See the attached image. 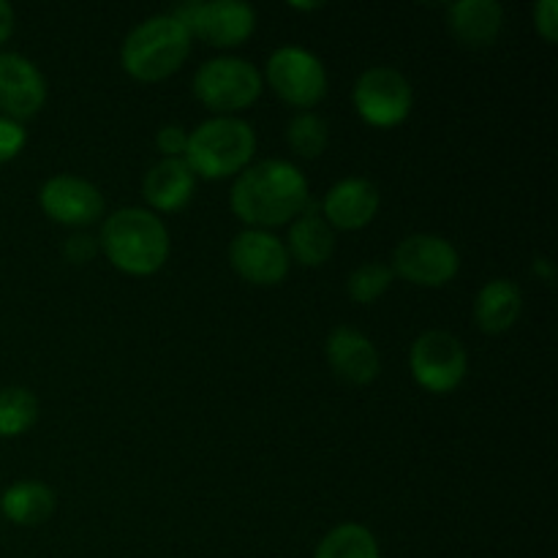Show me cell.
I'll list each match as a JSON object with an SVG mask.
<instances>
[{
	"mask_svg": "<svg viewBox=\"0 0 558 558\" xmlns=\"http://www.w3.org/2000/svg\"><path fill=\"white\" fill-rule=\"evenodd\" d=\"M289 259H298L303 267H322L336 251V232L322 216L319 205L308 202L303 213L294 218L289 229Z\"/></svg>",
	"mask_w": 558,
	"mask_h": 558,
	"instance_id": "18",
	"label": "cell"
},
{
	"mask_svg": "<svg viewBox=\"0 0 558 558\" xmlns=\"http://www.w3.org/2000/svg\"><path fill=\"white\" fill-rule=\"evenodd\" d=\"M450 31L463 47H490L505 25V9L496 0H461L447 11Z\"/></svg>",
	"mask_w": 558,
	"mask_h": 558,
	"instance_id": "17",
	"label": "cell"
},
{
	"mask_svg": "<svg viewBox=\"0 0 558 558\" xmlns=\"http://www.w3.org/2000/svg\"><path fill=\"white\" fill-rule=\"evenodd\" d=\"M38 202L52 221L65 223V227H90L104 213L101 191L74 174H58L47 180L41 185Z\"/></svg>",
	"mask_w": 558,
	"mask_h": 558,
	"instance_id": "12",
	"label": "cell"
},
{
	"mask_svg": "<svg viewBox=\"0 0 558 558\" xmlns=\"http://www.w3.org/2000/svg\"><path fill=\"white\" fill-rule=\"evenodd\" d=\"M194 185L196 174L191 172L183 158H161L142 180V194H145L147 205L156 210L174 213L189 205Z\"/></svg>",
	"mask_w": 558,
	"mask_h": 558,
	"instance_id": "16",
	"label": "cell"
},
{
	"mask_svg": "<svg viewBox=\"0 0 558 558\" xmlns=\"http://www.w3.org/2000/svg\"><path fill=\"white\" fill-rule=\"evenodd\" d=\"M267 82L287 104L316 107L327 96V71L314 52L303 47H281L267 60Z\"/></svg>",
	"mask_w": 558,
	"mask_h": 558,
	"instance_id": "10",
	"label": "cell"
},
{
	"mask_svg": "<svg viewBox=\"0 0 558 558\" xmlns=\"http://www.w3.org/2000/svg\"><path fill=\"white\" fill-rule=\"evenodd\" d=\"M11 33H14V11L5 0H0V44L9 41Z\"/></svg>",
	"mask_w": 558,
	"mask_h": 558,
	"instance_id": "29",
	"label": "cell"
},
{
	"mask_svg": "<svg viewBox=\"0 0 558 558\" xmlns=\"http://www.w3.org/2000/svg\"><path fill=\"white\" fill-rule=\"evenodd\" d=\"M381 205L379 189L365 178H347L332 185L322 202V216L332 229L357 232L368 227Z\"/></svg>",
	"mask_w": 558,
	"mask_h": 558,
	"instance_id": "14",
	"label": "cell"
},
{
	"mask_svg": "<svg viewBox=\"0 0 558 558\" xmlns=\"http://www.w3.org/2000/svg\"><path fill=\"white\" fill-rule=\"evenodd\" d=\"M256 153V134L245 120L218 114L189 134L183 161L199 178L223 180L251 167Z\"/></svg>",
	"mask_w": 558,
	"mask_h": 558,
	"instance_id": "3",
	"label": "cell"
},
{
	"mask_svg": "<svg viewBox=\"0 0 558 558\" xmlns=\"http://www.w3.org/2000/svg\"><path fill=\"white\" fill-rule=\"evenodd\" d=\"M287 142L300 158H319L330 142V125L322 114L300 112L289 120Z\"/></svg>",
	"mask_w": 558,
	"mask_h": 558,
	"instance_id": "23",
	"label": "cell"
},
{
	"mask_svg": "<svg viewBox=\"0 0 558 558\" xmlns=\"http://www.w3.org/2000/svg\"><path fill=\"white\" fill-rule=\"evenodd\" d=\"M352 101L365 123L390 129V125L403 123L409 118L414 96L412 85L401 71L390 69V65H374L357 76Z\"/></svg>",
	"mask_w": 558,
	"mask_h": 558,
	"instance_id": "6",
	"label": "cell"
},
{
	"mask_svg": "<svg viewBox=\"0 0 558 558\" xmlns=\"http://www.w3.org/2000/svg\"><path fill=\"white\" fill-rule=\"evenodd\" d=\"M174 20L202 41L216 49L240 47L256 27V11L240 0H213V3H185L174 9Z\"/></svg>",
	"mask_w": 558,
	"mask_h": 558,
	"instance_id": "7",
	"label": "cell"
},
{
	"mask_svg": "<svg viewBox=\"0 0 558 558\" xmlns=\"http://www.w3.org/2000/svg\"><path fill=\"white\" fill-rule=\"evenodd\" d=\"M25 142H27V134L25 129H22V123H16V120L11 118H0V163L20 156Z\"/></svg>",
	"mask_w": 558,
	"mask_h": 558,
	"instance_id": "25",
	"label": "cell"
},
{
	"mask_svg": "<svg viewBox=\"0 0 558 558\" xmlns=\"http://www.w3.org/2000/svg\"><path fill=\"white\" fill-rule=\"evenodd\" d=\"M292 5V9H300V11H316V9H322V3H298V0H294V3H289Z\"/></svg>",
	"mask_w": 558,
	"mask_h": 558,
	"instance_id": "30",
	"label": "cell"
},
{
	"mask_svg": "<svg viewBox=\"0 0 558 558\" xmlns=\"http://www.w3.org/2000/svg\"><path fill=\"white\" fill-rule=\"evenodd\" d=\"M390 270L414 287L439 289L458 276L461 256L456 245L439 234H412L398 243Z\"/></svg>",
	"mask_w": 558,
	"mask_h": 558,
	"instance_id": "9",
	"label": "cell"
},
{
	"mask_svg": "<svg viewBox=\"0 0 558 558\" xmlns=\"http://www.w3.org/2000/svg\"><path fill=\"white\" fill-rule=\"evenodd\" d=\"M191 54V33L172 14H158L136 25L120 49L125 74L140 82L172 76Z\"/></svg>",
	"mask_w": 558,
	"mask_h": 558,
	"instance_id": "4",
	"label": "cell"
},
{
	"mask_svg": "<svg viewBox=\"0 0 558 558\" xmlns=\"http://www.w3.org/2000/svg\"><path fill=\"white\" fill-rule=\"evenodd\" d=\"M327 363L336 371L338 379L349 385H371L379 376L381 360L374 341L354 327L341 325L327 338Z\"/></svg>",
	"mask_w": 558,
	"mask_h": 558,
	"instance_id": "15",
	"label": "cell"
},
{
	"mask_svg": "<svg viewBox=\"0 0 558 558\" xmlns=\"http://www.w3.org/2000/svg\"><path fill=\"white\" fill-rule=\"evenodd\" d=\"M47 101L44 74L22 54L0 52V109L11 120H27Z\"/></svg>",
	"mask_w": 558,
	"mask_h": 558,
	"instance_id": "13",
	"label": "cell"
},
{
	"mask_svg": "<svg viewBox=\"0 0 558 558\" xmlns=\"http://www.w3.org/2000/svg\"><path fill=\"white\" fill-rule=\"evenodd\" d=\"M314 558H379L376 537L360 523H341L322 539Z\"/></svg>",
	"mask_w": 558,
	"mask_h": 558,
	"instance_id": "21",
	"label": "cell"
},
{
	"mask_svg": "<svg viewBox=\"0 0 558 558\" xmlns=\"http://www.w3.org/2000/svg\"><path fill=\"white\" fill-rule=\"evenodd\" d=\"M63 254L71 265H87L98 254V243L90 234H71L63 245Z\"/></svg>",
	"mask_w": 558,
	"mask_h": 558,
	"instance_id": "28",
	"label": "cell"
},
{
	"mask_svg": "<svg viewBox=\"0 0 558 558\" xmlns=\"http://www.w3.org/2000/svg\"><path fill=\"white\" fill-rule=\"evenodd\" d=\"M232 210L262 232L283 227L308 207V180L289 161H259L245 167L232 185Z\"/></svg>",
	"mask_w": 558,
	"mask_h": 558,
	"instance_id": "1",
	"label": "cell"
},
{
	"mask_svg": "<svg viewBox=\"0 0 558 558\" xmlns=\"http://www.w3.org/2000/svg\"><path fill=\"white\" fill-rule=\"evenodd\" d=\"M229 262L234 272L256 287H276L289 272V251L276 234L262 229H245L229 245Z\"/></svg>",
	"mask_w": 558,
	"mask_h": 558,
	"instance_id": "11",
	"label": "cell"
},
{
	"mask_svg": "<svg viewBox=\"0 0 558 558\" xmlns=\"http://www.w3.org/2000/svg\"><path fill=\"white\" fill-rule=\"evenodd\" d=\"M38 420V401L25 387L0 390V436H20L31 430Z\"/></svg>",
	"mask_w": 558,
	"mask_h": 558,
	"instance_id": "22",
	"label": "cell"
},
{
	"mask_svg": "<svg viewBox=\"0 0 558 558\" xmlns=\"http://www.w3.org/2000/svg\"><path fill=\"white\" fill-rule=\"evenodd\" d=\"M156 145L158 150L163 153V158H183L185 145H189V134H185L183 125L178 123L161 125L156 134Z\"/></svg>",
	"mask_w": 558,
	"mask_h": 558,
	"instance_id": "26",
	"label": "cell"
},
{
	"mask_svg": "<svg viewBox=\"0 0 558 558\" xmlns=\"http://www.w3.org/2000/svg\"><path fill=\"white\" fill-rule=\"evenodd\" d=\"M523 311V294L510 278H494L480 289L474 300V319L477 327L488 336H501L510 330Z\"/></svg>",
	"mask_w": 558,
	"mask_h": 558,
	"instance_id": "19",
	"label": "cell"
},
{
	"mask_svg": "<svg viewBox=\"0 0 558 558\" xmlns=\"http://www.w3.org/2000/svg\"><path fill=\"white\" fill-rule=\"evenodd\" d=\"M101 248L118 270L129 276H153L169 256V232L150 210L123 207L104 221Z\"/></svg>",
	"mask_w": 558,
	"mask_h": 558,
	"instance_id": "2",
	"label": "cell"
},
{
	"mask_svg": "<svg viewBox=\"0 0 558 558\" xmlns=\"http://www.w3.org/2000/svg\"><path fill=\"white\" fill-rule=\"evenodd\" d=\"M534 27L548 44H556L558 38V3L556 0H539L534 5Z\"/></svg>",
	"mask_w": 558,
	"mask_h": 558,
	"instance_id": "27",
	"label": "cell"
},
{
	"mask_svg": "<svg viewBox=\"0 0 558 558\" xmlns=\"http://www.w3.org/2000/svg\"><path fill=\"white\" fill-rule=\"evenodd\" d=\"M0 505H3L9 521L20 523V526H41L54 512V494L49 485L27 480V483L11 485Z\"/></svg>",
	"mask_w": 558,
	"mask_h": 558,
	"instance_id": "20",
	"label": "cell"
},
{
	"mask_svg": "<svg viewBox=\"0 0 558 558\" xmlns=\"http://www.w3.org/2000/svg\"><path fill=\"white\" fill-rule=\"evenodd\" d=\"M392 278H396V272H392L387 265H381V262H368V265H360L347 281L349 298L360 305L374 303V300H379L381 294L392 287Z\"/></svg>",
	"mask_w": 558,
	"mask_h": 558,
	"instance_id": "24",
	"label": "cell"
},
{
	"mask_svg": "<svg viewBox=\"0 0 558 558\" xmlns=\"http://www.w3.org/2000/svg\"><path fill=\"white\" fill-rule=\"evenodd\" d=\"M194 93L213 112L232 114L238 109L251 107L262 96V74L248 60H207L194 74Z\"/></svg>",
	"mask_w": 558,
	"mask_h": 558,
	"instance_id": "5",
	"label": "cell"
},
{
	"mask_svg": "<svg viewBox=\"0 0 558 558\" xmlns=\"http://www.w3.org/2000/svg\"><path fill=\"white\" fill-rule=\"evenodd\" d=\"M409 368L423 390L445 396L463 381L469 371V357L463 343L447 330H428L412 343Z\"/></svg>",
	"mask_w": 558,
	"mask_h": 558,
	"instance_id": "8",
	"label": "cell"
}]
</instances>
